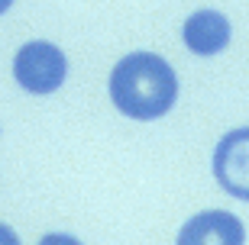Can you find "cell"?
I'll list each match as a JSON object with an SVG mask.
<instances>
[{"label": "cell", "instance_id": "obj_8", "mask_svg": "<svg viewBox=\"0 0 249 245\" xmlns=\"http://www.w3.org/2000/svg\"><path fill=\"white\" fill-rule=\"evenodd\" d=\"M10 7H13V0H0V16H3V13H7Z\"/></svg>", "mask_w": 249, "mask_h": 245}, {"label": "cell", "instance_id": "obj_1", "mask_svg": "<svg viewBox=\"0 0 249 245\" xmlns=\"http://www.w3.org/2000/svg\"><path fill=\"white\" fill-rule=\"evenodd\" d=\"M110 100L129 119H159L175 107L178 78L172 65L156 52H133L110 71Z\"/></svg>", "mask_w": 249, "mask_h": 245}, {"label": "cell", "instance_id": "obj_3", "mask_svg": "<svg viewBox=\"0 0 249 245\" xmlns=\"http://www.w3.org/2000/svg\"><path fill=\"white\" fill-rule=\"evenodd\" d=\"M213 178L236 200H249V126L233 129L213 148Z\"/></svg>", "mask_w": 249, "mask_h": 245}, {"label": "cell", "instance_id": "obj_2", "mask_svg": "<svg viewBox=\"0 0 249 245\" xmlns=\"http://www.w3.org/2000/svg\"><path fill=\"white\" fill-rule=\"evenodd\" d=\"M68 74V62L65 52L52 42L33 39L17 52L13 58V78L26 94H52L65 84Z\"/></svg>", "mask_w": 249, "mask_h": 245}, {"label": "cell", "instance_id": "obj_6", "mask_svg": "<svg viewBox=\"0 0 249 245\" xmlns=\"http://www.w3.org/2000/svg\"><path fill=\"white\" fill-rule=\"evenodd\" d=\"M39 245H81L74 236H68V232H49V236L39 239Z\"/></svg>", "mask_w": 249, "mask_h": 245}, {"label": "cell", "instance_id": "obj_4", "mask_svg": "<svg viewBox=\"0 0 249 245\" xmlns=\"http://www.w3.org/2000/svg\"><path fill=\"white\" fill-rule=\"evenodd\" d=\"M246 229L243 219L227 213V210H204L191 216L178 232L175 245H243Z\"/></svg>", "mask_w": 249, "mask_h": 245}, {"label": "cell", "instance_id": "obj_5", "mask_svg": "<svg viewBox=\"0 0 249 245\" xmlns=\"http://www.w3.org/2000/svg\"><path fill=\"white\" fill-rule=\"evenodd\" d=\"M185 46L194 55H220L230 46V19L223 16L220 10H197L185 19Z\"/></svg>", "mask_w": 249, "mask_h": 245}, {"label": "cell", "instance_id": "obj_7", "mask_svg": "<svg viewBox=\"0 0 249 245\" xmlns=\"http://www.w3.org/2000/svg\"><path fill=\"white\" fill-rule=\"evenodd\" d=\"M0 245H19V239H17V232L7 226V223H0Z\"/></svg>", "mask_w": 249, "mask_h": 245}]
</instances>
